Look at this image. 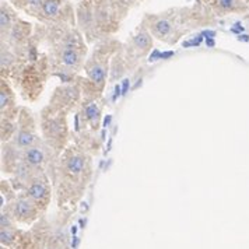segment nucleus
Masks as SVG:
<instances>
[{
    "label": "nucleus",
    "mask_w": 249,
    "mask_h": 249,
    "mask_svg": "<svg viewBox=\"0 0 249 249\" xmlns=\"http://www.w3.org/2000/svg\"><path fill=\"white\" fill-rule=\"evenodd\" d=\"M30 186L27 189V195L28 197L34 202L38 207L42 206L45 207L46 204L49 203V199H51V191H49V186L46 185L45 181H41L38 178L34 179H30Z\"/></svg>",
    "instance_id": "nucleus-1"
},
{
    "label": "nucleus",
    "mask_w": 249,
    "mask_h": 249,
    "mask_svg": "<svg viewBox=\"0 0 249 249\" xmlns=\"http://www.w3.org/2000/svg\"><path fill=\"white\" fill-rule=\"evenodd\" d=\"M87 167V160L83 154L80 153H74V154H70L68 159L65 160V171H63V175L68 177L69 182H71L73 179H77L80 178Z\"/></svg>",
    "instance_id": "nucleus-2"
},
{
    "label": "nucleus",
    "mask_w": 249,
    "mask_h": 249,
    "mask_svg": "<svg viewBox=\"0 0 249 249\" xmlns=\"http://www.w3.org/2000/svg\"><path fill=\"white\" fill-rule=\"evenodd\" d=\"M36 204L28 197V199H18L16 204H14V209H13V213L14 217L18 220V221H23V223H31L36 217Z\"/></svg>",
    "instance_id": "nucleus-3"
},
{
    "label": "nucleus",
    "mask_w": 249,
    "mask_h": 249,
    "mask_svg": "<svg viewBox=\"0 0 249 249\" xmlns=\"http://www.w3.org/2000/svg\"><path fill=\"white\" fill-rule=\"evenodd\" d=\"M60 62L70 69H77L81 63V56H80L77 48L74 46L73 41H69L68 44H65L62 52H60Z\"/></svg>",
    "instance_id": "nucleus-4"
},
{
    "label": "nucleus",
    "mask_w": 249,
    "mask_h": 249,
    "mask_svg": "<svg viewBox=\"0 0 249 249\" xmlns=\"http://www.w3.org/2000/svg\"><path fill=\"white\" fill-rule=\"evenodd\" d=\"M23 160L25 164H28L31 167H39L45 161L44 148H41L39 146H33V147L25 148L23 154Z\"/></svg>",
    "instance_id": "nucleus-5"
},
{
    "label": "nucleus",
    "mask_w": 249,
    "mask_h": 249,
    "mask_svg": "<svg viewBox=\"0 0 249 249\" xmlns=\"http://www.w3.org/2000/svg\"><path fill=\"white\" fill-rule=\"evenodd\" d=\"M213 3H214L215 9L221 13L239 12L245 9L239 0H213Z\"/></svg>",
    "instance_id": "nucleus-6"
},
{
    "label": "nucleus",
    "mask_w": 249,
    "mask_h": 249,
    "mask_svg": "<svg viewBox=\"0 0 249 249\" xmlns=\"http://www.w3.org/2000/svg\"><path fill=\"white\" fill-rule=\"evenodd\" d=\"M62 1H63V0H45L44 4H42L41 9H39V13H41L44 17H48V18L56 17L57 13L60 12V6L63 4Z\"/></svg>",
    "instance_id": "nucleus-7"
},
{
    "label": "nucleus",
    "mask_w": 249,
    "mask_h": 249,
    "mask_svg": "<svg viewBox=\"0 0 249 249\" xmlns=\"http://www.w3.org/2000/svg\"><path fill=\"white\" fill-rule=\"evenodd\" d=\"M0 101H1V111H4V108H12L14 105V94L9 89L7 84H4V81H1V92H0Z\"/></svg>",
    "instance_id": "nucleus-8"
},
{
    "label": "nucleus",
    "mask_w": 249,
    "mask_h": 249,
    "mask_svg": "<svg viewBox=\"0 0 249 249\" xmlns=\"http://www.w3.org/2000/svg\"><path fill=\"white\" fill-rule=\"evenodd\" d=\"M12 17V10L3 3V4H1V16H0V24H1V33H3V34H4V30L9 31V30H12L13 27H14Z\"/></svg>",
    "instance_id": "nucleus-9"
},
{
    "label": "nucleus",
    "mask_w": 249,
    "mask_h": 249,
    "mask_svg": "<svg viewBox=\"0 0 249 249\" xmlns=\"http://www.w3.org/2000/svg\"><path fill=\"white\" fill-rule=\"evenodd\" d=\"M0 237H1V244L6 245V247H9V245H12L13 242L16 241L17 234L13 231L12 228H6V230H1Z\"/></svg>",
    "instance_id": "nucleus-10"
},
{
    "label": "nucleus",
    "mask_w": 249,
    "mask_h": 249,
    "mask_svg": "<svg viewBox=\"0 0 249 249\" xmlns=\"http://www.w3.org/2000/svg\"><path fill=\"white\" fill-rule=\"evenodd\" d=\"M6 228H12V221H10V215L3 213L1 214V230H6Z\"/></svg>",
    "instance_id": "nucleus-11"
}]
</instances>
